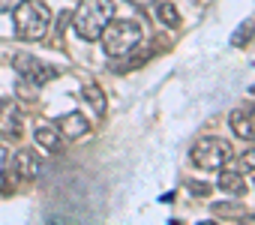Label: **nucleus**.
Returning a JSON list of instances; mask_svg holds the SVG:
<instances>
[{"label":"nucleus","mask_w":255,"mask_h":225,"mask_svg":"<svg viewBox=\"0 0 255 225\" xmlns=\"http://www.w3.org/2000/svg\"><path fill=\"white\" fill-rule=\"evenodd\" d=\"M3 165H6V147L0 144V171H3Z\"/></svg>","instance_id":"obj_17"},{"label":"nucleus","mask_w":255,"mask_h":225,"mask_svg":"<svg viewBox=\"0 0 255 225\" xmlns=\"http://www.w3.org/2000/svg\"><path fill=\"white\" fill-rule=\"evenodd\" d=\"M153 15H156V21L165 24V27H177V24H180V12H177L171 3H165V0L153 6Z\"/></svg>","instance_id":"obj_13"},{"label":"nucleus","mask_w":255,"mask_h":225,"mask_svg":"<svg viewBox=\"0 0 255 225\" xmlns=\"http://www.w3.org/2000/svg\"><path fill=\"white\" fill-rule=\"evenodd\" d=\"M234 171H240V174H249V171H255V150H246L234 165H231Z\"/></svg>","instance_id":"obj_15"},{"label":"nucleus","mask_w":255,"mask_h":225,"mask_svg":"<svg viewBox=\"0 0 255 225\" xmlns=\"http://www.w3.org/2000/svg\"><path fill=\"white\" fill-rule=\"evenodd\" d=\"M102 48L108 57H126L138 48V42L144 39V27L138 21H129V18H120V21H108V27L102 30Z\"/></svg>","instance_id":"obj_3"},{"label":"nucleus","mask_w":255,"mask_h":225,"mask_svg":"<svg viewBox=\"0 0 255 225\" xmlns=\"http://www.w3.org/2000/svg\"><path fill=\"white\" fill-rule=\"evenodd\" d=\"M192 162L201 168V171H216L222 168L228 159H231V144L225 138H216V135H207V138H198L192 144Z\"/></svg>","instance_id":"obj_4"},{"label":"nucleus","mask_w":255,"mask_h":225,"mask_svg":"<svg viewBox=\"0 0 255 225\" xmlns=\"http://www.w3.org/2000/svg\"><path fill=\"white\" fill-rule=\"evenodd\" d=\"M0 135L15 141L21 138V111L15 102H3L0 105Z\"/></svg>","instance_id":"obj_8"},{"label":"nucleus","mask_w":255,"mask_h":225,"mask_svg":"<svg viewBox=\"0 0 255 225\" xmlns=\"http://www.w3.org/2000/svg\"><path fill=\"white\" fill-rule=\"evenodd\" d=\"M3 168H9V174L18 180V183H30V180H36L39 177V156L33 153V150H15L12 156H6V165Z\"/></svg>","instance_id":"obj_6"},{"label":"nucleus","mask_w":255,"mask_h":225,"mask_svg":"<svg viewBox=\"0 0 255 225\" xmlns=\"http://www.w3.org/2000/svg\"><path fill=\"white\" fill-rule=\"evenodd\" d=\"M252 36H255V24H252V21H246V24L240 27V33H234V36H231V42H234V45H246Z\"/></svg>","instance_id":"obj_16"},{"label":"nucleus","mask_w":255,"mask_h":225,"mask_svg":"<svg viewBox=\"0 0 255 225\" xmlns=\"http://www.w3.org/2000/svg\"><path fill=\"white\" fill-rule=\"evenodd\" d=\"M252 105H240L234 108L231 114H228V123H231V132L243 141H255V126H252Z\"/></svg>","instance_id":"obj_7"},{"label":"nucleus","mask_w":255,"mask_h":225,"mask_svg":"<svg viewBox=\"0 0 255 225\" xmlns=\"http://www.w3.org/2000/svg\"><path fill=\"white\" fill-rule=\"evenodd\" d=\"M81 96H84V102L93 108V114H96V117L105 114V96H102L99 84H84V87H81Z\"/></svg>","instance_id":"obj_12"},{"label":"nucleus","mask_w":255,"mask_h":225,"mask_svg":"<svg viewBox=\"0 0 255 225\" xmlns=\"http://www.w3.org/2000/svg\"><path fill=\"white\" fill-rule=\"evenodd\" d=\"M129 3H135V6H141V3H147V0H129Z\"/></svg>","instance_id":"obj_18"},{"label":"nucleus","mask_w":255,"mask_h":225,"mask_svg":"<svg viewBox=\"0 0 255 225\" xmlns=\"http://www.w3.org/2000/svg\"><path fill=\"white\" fill-rule=\"evenodd\" d=\"M12 66H15L18 75H21L27 84H33V87H42V84H48V81L54 78V69H51L48 63H42L39 57H33V54H15Z\"/></svg>","instance_id":"obj_5"},{"label":"nucleus","mask_w":255,"mask_h":225,"mask_svg":"<svg viewBox=\"0 0 255 225\" xmlns=\"http://www.w3.org/2000/svg\"><path fill=\"white\" fill-rule=\"evenodd\" d=\"M60 141H63V135H60L57 123H39V126H36V144H39L42 150L57 153V150H60Z\"/></svg>","instance_id":"obj_10"},{"label":"nucleus","mask_w":255,"mask_h":225,"mask_svg":"<svg viewBox=\"0 0 255 225\" xmlns=\"http://www.w3.org/2000/svg\"><path fill=\"white\" fill-rule=\"evenodd\" d=\"M213 216H222V219H237V216H243V207L234 201V204H225V201H219V204H213Z\"/></svg>","instance_id":"obj_14"},{"label":"nucleus","mask_w":255,"mask_h":225,"mask_svg":"<svg viewBox=\"0 0 255 225\" xmlns=\"http://www.w3.org/2000/svg\"><path fill=\"white\" fill-rule=\"evenodd\" d=\"M219 189H222V192H228V195H234V198H240V195L246 192L243 174H240V171H234V168H225V171L219 174Z\"/></svg>","instance_id":"obj_11"},{"label":"nucleus","mask_w":255,"mask_h":225,"mask_svg":"<svg viewBox=\"0 0 255 225\" xmlns=\"http://www.w3.org/2000/svg\"><path fill=\"white\" fill-rule=\"evenodd\" d=\"M12 21H15L18 39L36 42V39H45V33L51 27V12H48L45 3H39V0H18L15 12H12Z\"/></svg>","instance_id":"obj_2"},{"label":"nucleus","mask_w":255,"mask_h":225,"mask_svg":"<svg viewBox=\"0 0 255 225\" xmlns=\"http://www.w3.org/2000/svg\"><path fill=\"white\" fill-rule=\"evenodd\" d=\"M111 18H114V3L111 0H81L78 9L72 12V30L84 42H93V39L102 36V30L108 27Z\"/></svg>","instance_id":"obj_1"},{"label":"nucleus","mask_w":255,"mask_h":225,"mask_svg":"<svg viewBox=\"0 0 255 225\" xmlns=\"http://www.w3.org/2000/svg\"><path fill=\"white\" fill-rule=\"evenodd\" d=\"M57 129H60L63 138H81V135H87L90 120L84 114H78V111H69V114L57 117Z\"/></svg>","instance_id":"obj_9"}]
</instances>
